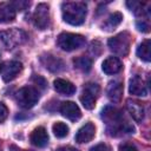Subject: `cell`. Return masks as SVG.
Returning <instances> with one entry per match:
<instances>
[{
	"instance_id": "1",
	"label": "cell",
	"mask_w": 151,
	"mask_h": 151,
	"mask_svg": "<svg viewBox=\"0 0 151 151\" xmlns=\"http://www.w3.org/2000/svg\"><path fill=\"white\" fill-rule=\"evenodd\" d=\"M101 118L107 126V131L112 136L120 133H133L134 127L124 118L120 110L113 106H106L101 111Z\"/></svg>"
},
{
	"instance_id": "2",
	"label": "cell",
	"mask_w": 151,
	"mask_h": 151,
	"mask_svg": "<svg viewBox=\"0 0 151 151\" xmlns=\"http://www.w3.org/2000/svg\"><path fill=\"white\" fill-rule=\"evenodd\" d=\"M61 13L63 19L65 22L78 26L85 21L87 6L83 1H68L61 5Z\"/></svg>"
},
{
	"instance_id": "3",
	"label": "cell",
	"mask_w": 151,
	"mask_h": 151,
	"mask_svg": "<svg viewBox=\"0 0 151 151\" xmlns=\"http://www.w3.org/2000/svg\"><path fill=\"white\" fill-rule=\"evenodd\" d=\"M27 40V34L19 28H9L0 32V42L6 48H14Z\"/></svg>"
},
{
	"instance_id": "4",
	"label": "cell",
	"mask_w": 151,
	"mask_h": 151,
	"mask_svg": "<svg viewBox=\"0 0 151 151\" xmlns=\"http://www.w3.org/2000/svg\"><path fill=\"white\" fill-rule=\"evenodd\" d=\"M15 100L22 109H32L39 100V92L33 86H24L15 93Z\"/></svg>"
},
{
	"instance_id": "5",
	"label": "cell",
	"mask_w": 151,
	"mask_h": 151,
	"mask_svg": "<svg viewBox=\"0 0 151 151\" xmlns=\"http://www.w3.org/2000/svg\"><path fill=\"white\" fill-rule=\"evenodd\" d=\"M57 44L61 50L70 52V51H74L81 47L85 44V37H83L81 34L64 32L59 34L57 39Z\"/></svg>"
},
{
	"instance_id": "6",
	"label": "cell",
	"mask_w": 151,
	"mask_h": 151,
	"mask_svg": "<svg viewBox=\"0 0 151 151\" xmlns=\"http://www.w3.org/2000/svg\"><path fill=\"white\" fill-rule=\"evenodd\" d=\"M107 44H109L110 50L113 53L124 57L129 53L130 45H131V35L127 32H122L117 34L116 37L110 38Z\"/></svg>"
},
{
	"instance_id": "7",
	"label": "cell",
	"mask_w": 151,
	"mask_h": 151,
	"mask_svg": "<svg viewBox=\"0 0 151 151\" xmlns=\"http://www.w3.org/2000/svg\"><path fill=\"white\" fill-rule=\"evenodd\" d=\"M98 93H99V86L97 84H86L80 96V101L83 106L87 110H92L96 105Z\"/></svg>"
},
{
	"instance_id": "8",
	"label": "cell",
	"mask_w": 151,
	"mask_h": 151,
	"mask_svg": "<svg viewBox=\"0 0 151 151\" xmlns=\"http://www.w3.org/2000/svg\"><path fill=\"white\" fill-rule=\"evenodd\" d=\"M33 21L34 25L40 28L45 29L50 24V7L46 4H39L35 8V12L33 14Z\"/></svg>"
},
{
	"instance_id": "9",
	"label": "cell",
	"mask_w": 151,
	"mask_h": 151,
	"mask_svg": "<svg viewBox=\"0 0 151 151\" xmlns=\"http://www.w3.org/2000/svg\"><path fill=\"white\" fill-rule=\"evenodd\" d=\"M59 110H60V112L64 117H66L67 119H70L72 122H76L81 117L80 109L73 101H63L60 104Z\"/></svg>"
},
{
	"instance_id": "10",
	"label": "cell",
	"mask_w": 151,
	"mask_h": 151,
	"mask_svg": "<svg viewBox=\"0 0 151 151\" xmlns=\"http://www.w3.org/2000/svg\"><path fill=\"white\" fill-rule=\"evenodd\" d=\"M40 61L41 64L45 66L46 70L51 71V72H60L65 68V64L64 61L55 57V55H52V54H45L40 58Z\"/></svg>"
},
{
	"instance_id": "11",
	"label": "cell",
	"mask_w": 151,
	"mask_h": 151,
	"mask_svg": "<svg viewBox=\"0 0 151 151\" xmlns=\"http://www.w3.org/2000/svg\"><path fill=\"white\" fill-rule=\"evenodd\" d=\"M21 70H22L21 63L15 61V60L8 61L4 66V68H2V79L5 81H7V83L8 81H12L13 79H15L19 76V73L21 72Z\"/></svg>"
},
{
	"instance_id": "12",
	"label": "cell",
	"mask_w": 151,
	"mask_h": 151,
	"mask_svg": "<svg viewBox=\"0 0 151 151\" xmlns=\"http://www.w3.org/2000/svg\"><path fill=\"white\" fill-rule=\"evenodd\" d=\"M94 134H96V126L91 122H88L85 125H83L76 133V142L80 143V144L88 143L90 140L93 139Z\"/></svg>"
},
{
	"instance_id": "13",
	"label": "cell",
	"mask_w": 151,
	"mask_h": 151,
	"mask_svg": "<svg viewBox=\"0 0 151 151\" xmlns=\"http://www.w3.org/2000/svg\"><path fill=\"white\" fill-rule=\"evenodd\" d=\"M29 139H31V143L34 145V146H38V147H45L47 144H48V134H47V131L45 127L42 126H38L35 127L31 136H29Z\"/></svg>"
},
{
	"instance_id": "14",
	"label": "cell",
	"mask_w": 151,
	"mask_h": 151,
	"mask_svg": "<svg viewBox=\"0 0 151 151\" xmlns=\"http://www.w3.org/2000/svg\"><path fill=\"white\" fill-rule=\"evenodd\" d=\"M129 92L133 96H146L147 94V87L145 81L139 77V76H134L130 79V84H129Z\"/></svg>"
},
{
	"instance_id": "15",
	"label": "cell",
	"mask_w": 151,
	"mask_h": 151,
	"mask_svg": "<svg viewBox=\"0 0 151 151\" xmlns=\"http://www.w3.org/2000/svg\"><path fill=\"white\" fill-rule=\"evenodd\" d=\"M126 109L129 111V113L131 114V117L140 123L143 119H144V114H145V110H144V106L142 105V103L137 101V100H131L129 99L126 101Z\"/></svg>"
},
{
	"instance_id": "16",
	"label": "cell",
	"mask_w": 151,
	"mask_h": 151,
	"mask_svg": "<svg viewBox=\"0 0 151 151\" xmlns=\"http://www.w3.org/2000/svg\"><path fill=\"white\" fill-rule=\"evenodd\" d=\"M106 93L111 101H113V103L120 101V99L123 97V84L118 80L110 81L107 85V88H106Z\"/></svg>"
},
{
	"instance_id": "17",
	"label": "cell",
	"mask_w": 151,
	"mask_h": 151,
	"mask_svg": "<svg viewBox=\"0 0 151 151\" xmlns=\"http://www.w3.org/2000/svg\"><path fill=\"white\" fill-rule=\"evenodd\" d=\"M122 67V61L116 57H109L101 64V68L106 74H117L120 72Z\"/></svg>"
},
{
	"instance_id": "18",
	"label": "cell",
	"mask_w": 151,
	"mask_h": 151,
	"mask_svg": "<svg viewBox=\"0 0 151 151\" xmlns=\"http://www.w3.org/2000/svg\"><path fill=\"white\" fill-rule=\"evenodd\" d=\"M53 85H54V90L58 92V93H60V94H65V96H72L74 92H76V86L71 83V81H68V80H66V79H55L54 80V83H53Z\"/></svg>"
},
{
	"instance_id": "19",
	"label": "cell",
	"mask_w": 151,
	"mask_h": 151,
	"mask_svg": "<svg viewBox=\"0 0 151 151\" xmlns=\"http://www.w3.org/2000/svg\"><path fill=\"white\" fill-rule=\"evenodd\" d=\"M15 18V9L11 4L0 2V22H11Z\"/></svg>"
},
{
	"instance_id": "20",
	"label": "cell",
	"mask_w": 151,
	"mask_h": 151,
	"mask_svg": "<svg viewBox=\"0 0 151 151\" xmlns=\"http://www.w3.org/2000/svg\"><path fill=\"white\" fill-rule=\"evenodd\" d=\"M123 20V15L122 13L119 12H114L112 13L106 20L105 22L103 24V29H106V31H111V29H114Z\"/></svg>"
},
{
	"instance_id": "21",
	"label": "cell",
	"mask_w": 151,
	"mask_h": 151,
	"mask_svg": "<svg viewBox=\"0 0 151 151\" xmlns=\"http://www.w3.org/2000/svg\"><path fill=\"white\" fill-rule=\"evenodd\" d=\"M73 64H74V67L79 68L80 71L83 72H88L92 67V59L88 58V57H85V55H81V57H77L73 59Z\"/></svg>"
},
{
	"instance_id": "22",
	"label": "cell",
	"mask_w": 151,
	"mask_h": 151,
	"mask_svg": "<svg viewBox=\"0 0 151 151\" xmlns=\"http://www.w3.org/2000/svg\"><path fill=\"white\" fill-rule=\"evenodd\" d=\"M137 55L144 60V61H150L151 60V52H150V40H144L137 48Z\"/></svg>"
},
{
	"instance_id": "23",
	"label": "cell",
	"mask_w": 151,
	"mask_h": 151,
	"mask_svg": "<svg viewBox=\"0 0 151 151\" xmlns=\"http://www.w3.org/2000/svg\"><path fill=\"white\" fill-rule=\"evenodd\" d=\"M52 130H53L54 136L58 137V138H64L68 134V126L63 122L54 123L53 126H52Z\"/></svg>"
},
{
	"instance_id": "24",
	"label": "cell",
	"mask_w": 151,
	"mask_h": 151,
	"mask_svg": "<svg viewBox=\"0 0 151 151\" xmlns=\"http://www.w3.org/2000/svg\"><path fill=\"white\" fill-rule=\"evenodd\" d=\"M126 5H127V7H129L133 13H136L137 15H143L144 13L149 12L147 9H144V8H143V7L146 5L145 2H139V1H127Z\"/></svg>"
},
{
	"instance_id": "25",
	"label": "cell",
	"mask_w": 151,
	"mask_h": 151,
	"mask_svg": "<svg viewBox=\"0 0 151 151\" xmlns=\"http://www.w3.org/2000/svg\"><path fill=\"white\" fill-rule=\"evenodd\" d=\"M11 5L13 6V8L15 11H22L26 7L29 6V2H27V1H14V2H11Z\"/></svg>"
},
{
	"instance_id": "26",
	"label": "cell",
	"mask_w": 151,
	"mask_h": 151,
	"mask_svg": "<svg viewBox=\"0 0 151 151\" xmlns=\"http://www.w3.org/2000/svg\"><path fill=\"white\" fill-rule=\"evenodd\" d=\"M8 116V109L4 103H0V123H2Z\"/></svg>"
},
{
	"instance_id": "27",
	"label": "cell",
	"mask_w": 151,
	"mask_h": 151,
	"mask_svg": "<svg viewBox=\"0 0 151 151\" xmlns=\"http://www.w3.org/2000/svg\"><path fill=\"white\" fill-rule=\"evenodd\" d=\"M119 151H138V149L130 143H123L119 145Z\"/></svg>"
},
{
	"instance_id": "28",
	"label": "cell",
	"mask_w": 151,
	"mask_h": 151,
	"mask_svg": "<svg viewBox=\"0 0 151 151\" xmlns=\"http://www.w3.org/2000/svg\"><path fill=\"white\" fill-rule=\"evenodd\" d=\"M90 151H110V149H109V146H107L106 144L100 143V144H97V145H94L93 147H91Z\"/></svg>"
},
{
	"instance_id": "29",
	"label": "cell",
	"mask_w": 151,
	"mask_h": 151,
	"mask_svg": "<svg viewBox=\"0 0 151 151\" xmlns=\"http://www.w3.org/2000/svg\"><path fill=\"white\" fill-rule=\"evenodd\" d=\"M137 28H138V31H140V32H149V25H147L144 20L137 22Z\"/></svg>"
},
{
	"instance_id": "30",
	"label": "cell",
	"mask_w": 151,
	"mask_h": 151,
	"mask_svg": "<svg viewBox=\"0 0 151 151\" xmlns=\"http://www.w3.org/2000/svg\"><path fill=\"white\" fill-rule=\"evenodd\" d=\"M33 81L37 83L41 88H45V87H46V81H45V79L41 78L40 76H34V77H33Z\"/></svg>"
},
{
	"instance_id": "31",
	"label": "cell",
	"mask_w": 151,
	"mask_h": 151,
	"mask_svg": "<svg viewBox=\"0 0 151 151\" xmlns=\"http://www.w3.org/2000/svg\"><path fill=\"white\" fill-rule=\"evenodd\" d=\"M57 151H79V150H77L76 147H72V146H63V147H59Z\"/></svg>"
},
{
	"instance_id": "32",
	"label": "cell",
	"mask_w": 151,
	"mask_h": 151,
	"mask_svg": "<svg viewBox=\"0 0 151 151\" xmlns=\"http://www.w3.org/2000/svg\"><path fill=\"white\" fill-rule=\"evenodd\" d=\"M11 150H12V151H31V150H24V149H20V147L14 146V145L11 146Z\"/></svg>"
},
{
	"instance_id": "33",
	"label": "cell",
	"mask_w": 151,
	"mask_h": 151,
	"mask_svg": "<svg viewBox=\"0 0 151 151\" xmlns=\"http://www.w3.org/2000/svg\"><path fill=\"white\" fill-rule=\"evenodd\" d=\"M1 68H2V67H1V60H0V71H1Z\"/></svg>"
}]
</instances>
